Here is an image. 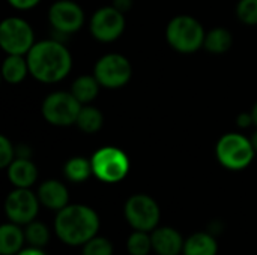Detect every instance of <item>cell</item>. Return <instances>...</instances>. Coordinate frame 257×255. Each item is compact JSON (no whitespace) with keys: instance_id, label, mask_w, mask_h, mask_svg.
Returning <instances> with one entry per match:
<instances>
[{"instance_id":"obj_1","label":"cell","mask_w":257,"mask_h":255,"mask_svg":"<svg viewBox=\"0 0 257 255\" xmlns=\"http://www.w3.org/2000/svg\"><path fill=\"white\" fill-rule=\"evenodd\" d=\"M26 59L30 74L41 83H57L63 80L72 68L71 53L57 41L36 42Z\"/></svg>"},{"instance_id":"obj_2","label":"cell","mask_w":257,"mask_h":255,"mask_svg":"<svg viewBox=\"0 0 257 255\" xmlns=\"http://www.w3.org/2000/svg\"><path fill=\"white\" fill-rule=\"evenodd\" d=\"M54 230L59 239L68 245H84L96 236L99 230V218L96 212L83 204L66 206L59 210Z\"/></svg>"},{"instance_id":"obj_3","label":"cell","mask_w":257,"mask_h":255,"mask_svg":"<svg viewBox=\"0 0 257 255\" xmlns=\"http://www.w3.org/2000/svg\"><path fill=\"white\" fill-rule=\"evenodd\" d=\"M166 38L172 48L190 54L203 47L206 33L196 18L190 15H178L167 24Z\"/></svg>"},{"instance_id":"obj_4","label":"cell","mask_w":257,"mask_h":255,"mask_svg":"<svg viewBox=\"0 0 257 255\" xmlns=\"http://www.w3.org/2000/svg\"><path fill=\"white\" fill-rule=\"evenodd\" d=\"M217 159L229 170H244L254 158V147L247 137L232 132L223 135L217 143Z\"/></svg>"},{"instance_id":"obj_5","label":"cell","mask_w":257,"mask_h":255,"mask_svg":"<svg viewBox=\"0 0 257 255\" xmlns=\"http://www.w3.org/2000/svg\"><path fill=\"white\" fill-rule=\"evenodd\" d=\"M90 162L93 174L105 183L120 182L130 171V159L125 152L111 146L96 150Z\"/></svg>"},{"instance_id":"obj_6","label":"cell","mask_w":257,"mask_h":255,"mask_svg":"<svg viewBox=\"0 0 257 255\" xmlns=\"http://www.w3.org/2000/svg\"><path fill=\"white\" fill-rule=\"evenodd\" d=\"M83 104L68 92L50 93L42 102L44 119L54 126H69L77 122Z\"/></svg>"},{"instance_id":"obj_7","label":"cell","mask_w":257,"mask_h":255,"mask_svg":"<svg viewBox=\"0 0 257 255\" xmlns=\"http://www.w3.org/2000/svg\"><path fill=\"white\" fill-rule=\"evenodd\" d=\"M35 45L33 30L27 21L11 17L0 24V47L8 54L24 56Z\"/></svg>"},{"instance_id":"obj_8","label":"cell","mask_w":257,"mask_h":255,"mask_svg":"<svg viewBox=\"0 0 257 255\" xmlns=\"http://www.w3.org/2000/svg\"><path fill=\"white\" fill-rule=\"evenodd\" d=\"M93 75L102 87L119 89L131 80L133 66L122 54H107L96 62Z\"/></svg>"},{"instance_id":"obj_9","label":"cell","mask_w":257,"mask_h":255,"mask_svg":"<svg viewBox=\"0 0 257 255\" xmlns=\"http://www.w3.org/2000/svg\"><path fill=\"white\" fill-rule=\"evenodd\" d=\"M160 206L145 194H136L125 204V218L131 227L140 231H151L160 222Z\"/></svg>"},{"instance_id":"obj_10","label":"cell","mask_w":257,"mask_h":255,"mask_svg":"<svg viewBox=\"0 0 257 255\" xmlns=\"http://www.w3.org/2000/svg\"><path fill=\"white\" fill-rule=\"evenodd\" d=\"M125 30L123 12L114 6H105L98 9L90 20V32L95 39L101 42L116 41Z\"/></svg>"},{"instance_id":"obj_11","label":"cell","mask_w":257,"mask_h":255,"mask_svg":"<svg viewBox=\"0 0 257 255\" xmlns=\"http://www.w3.org/2000/svg\"><path fill=\"white\" fill-rule=\"evenodd\" d=\"M39 203V198L29 188H17L8 195L5 210L14 224H29L36 218Z\"/></svg>"},{"instance_id":"obj_12","label":"cell","mask_w":257,"mask_h":255,"mask_svg":"<svg viewBox=\"0 0 257 255\" xmlns=\"http://www.w3.org/2000/svg\"><path fill=\"white\" fill-rule=\"evenodd\" d=\"M48 20L57 32L68 35L81 29L84 23V12L77 3L71 0H60L51 5Z\"/></svg>"},{"instance_id":"obj_13","label":"cell","mask_w":257,"mask_h":255,"mask_svg":"<svg viewBox=\"0 0 257 255\" xmlns=\"http://www.w3.org/2000/svg\"><path fill=\"white\" fill-rule=\"evenodd\" d=\"M152 249L160 255H178L184 249L182 236L170 227L157 228L152 233Z\"/></svg>"},{"instance_id":"obj_14","label":"cell","mask_w":257,"mask_h":255,"mask_svg":"<svg viewBox=\"0 0 257 255\" xmlns=\"http://www.w3.org/2000/svg\"><path fill=\"white\" fill-rule=\"evenodd\" d=\"M38 198L45 207L53 210H62L68 206L69 194L65 185L59 180H47L39 186Z\"/></svg>"},{"instance_id":"obj_15","label":"cell","mask_w":257,"mask_h":255,"mask_svg":"<svg viewBox=\"0 0 257 255\" xmlns=\"http://www.w3.org/2000/svg\"><path fill=\"white\" fill-rule=\"evenodd\" d=\"M8 177L17 188H30L38 177V168L29 158H15L8 167Z\"/></svg>"},{"instance_id":"obj_16","label":"cell","mask_w":257,"mask_h":255,"mask_svg":"<svg viewBox=\"0 0 257 255\" xmlns=\"http://www.w3.org/2000/svg\"><path fill=\"white\" fill-rule=\"evenodd\" d=\"M218 245L214 236L208 233H196L184 243V255H217Z\"/></svg>"},{"instance_id":"obj_17","label":"cell","mask_w":257,"mask_h":255,"mask_svg":"<svg viewBox=\"0 0 257 255\" xmlns=\"http://www.w3.org/2000/svg\"><path fill=\"white\" fill-rule=\"evenodd\" d=\"M2 74L3 78L11 84L21 83L26 78V75L30 74L27 59L20 54H8L2 66Z\"/></svg>"},{"instance_id":"obj_18","label":"cell","mask_w":257,"mask_h":255,"mask_svg":"<svg viewBox=\"0 0 257 255\" xmlns=\"http://www.w3.org/2000/svg\"><path fill=\"white\" fill-rule=\"evenodd\" d=\"M24 234L18 224H5L0 228V252L3 255L18 254L21 251Z\"/></svg>"},{"instance_id":"obj_19","label":"cell","mask_w":257,"mask_h":255,"mask_svg":"<svg viewBox=\"0 0 257 255\" xmlns=\"http://www.w3.org/2000/svg\"><path fill=\"white\" fill-rule=\"evenodd\" d=\"M99 86L101 84H99V81L96 80L95 75H81L72 83L71 93L83 105H87L96 98V95L99 92Z\"/></svg>"},{"instance_id":"obj_20","label":"cell","mask_w":257,"mask_h":255,"mask_svg":"<svg viewBox=\"0 0 257 255\" xmlns=\"http://www.w3.org/2000/svg\"><path fill=\"white\" fill-rule=\"evenodd\" d=\"M232 33L223 27L212 29L206 33L203 47L212 54H224L232 47Z\"/></svg>"},{"instance_id":"obj_21","label":"cell","mask_w":257,"mask_h":255,"mask_svg":"<svg viewBox=\"0 0 257 255\" xmlns=\"http://www.w3.org/2000/svg\"><path fill=\"white\" fill-rule=\"evenodd\" d=\"M102 123H104L102 113L98 108L90 107V105H83L81 107V110L78 113V117H77V122H75V125L83 132H87V134H93V132L99 131Z\"/></svg>"},{"instance_id":"obj_22","label":"cell","mask_w":257,"mask_h":255,"mask_svg":"<svg viewBox=\"0 0 257 255\" xmlns=\"http://www.w3.org/2000/svg\"><path fill=\"white\" fill-rule=\"evenodd\" d=\"M93 174L92 170V162L81 158V156H75L71 158L66 164H65V176L75 183L84 182L89 179V176Z\"/></svg>"},{"instance_id":"obj_23","label":"cell","mask_w":257,"mask_h":255,"mask_svg":"<svg viewBox=\"0 0 257 255\" xmlns=\"http://www.w3.org/2000/svg\"><path fill=\"white\" fill-rule=\"evenodd\" d=\"M24 236H26V240L32 245V246H36V248H42L48 243L50 240V231L48 228L42 224V222H29L27 227H26V231H24Z\"/></svg>"},{"instance_id":"obj_24","label":"cell","mask_w":257,"mask_h":255,"mask_svg":"<svg viewBox=\"0 0 257 255\" xmlns=\"http://www.w3.org/2000/svg\"><path fill=\"white\" fill-rule=\"evenodd\" d=\"M126 248L131 255H148L152 249V237L148 236L146 231L137 230L128 237Z\"/></svg>"},{"instance_id":"obj_25","label":"cell","mask_w":257,"mask_h":255,"mask_svg":"<svg viewBox=\"0 0 257 255\" xmlns=\"http://www.w3.org/2000/svg\"><path fill=\"white\" fill-rule=\"evenodd\" d=\"M236 15L242 23H245L248 26H256L257 0H239V3L236 6Z\"/></svg>"},{"instance_id":"obj_26","label":"cell","mask_w":257,"mask_h":255,"mask_svg":"<svg viewBox=\"0 0 257 255\" xmlns=\"http://www.w3.org/2000/svg\"><path fill=\"white\" fill-rule=\"evenodd\" d=\"M83 255H113V245L104 237H92L84 243Z\"/></svg>"},{"instance_id":"obj_27","label":"cell","mask_w":257,"mask_h":255,"mask_svg":"<svg viewBox=\"0 0 257 255\" xmlns=\"http://www.w3.org/2000/svg\"><path fill=\"white\" fill-rule=\"evenodd\" d=\"M15 159V149L6 137H0V167L8 168L9 164Z\"/></svg>"},{"instance_id":"obj_28","label":"cell","mask_w":257,"mask_h":255,"mask_svg":"<svg viewBox=\"0 0 257 255\" xmlns=\"http://www.w3.org/2000/svg\"><path fill=\"white\" fill-rule=\"evenodd\" d=\"M11 6H14L15 9H30L33 6H36L39 3V0H8Z\"/></svg>"},{"instance_id":"obj_29","label":"cell","mask_w":257,"mask_h":255,"mask_svg":"<svg viewBox=\"0 0 257 255\" xmlns=\"http://www.w3.org/2000/svg\"><path fill=\"white\" fill-rule=\"evenodd\" d=\"M236 123L239 128H250L251 125H254V119L251 113H241L236 119Z\"/></svg>"},{"instance_id":"obj_30","label":"cell","mask_w":257,"mask_h":255,"mask_svg":"<svg viewBox=\"0 0 257 255\" xmlns=\"http://www.w3.org/2000/svg\"><path fill=\"white\" fill-rule=\"evenodd\" d=\"M113 6L120 12H126L133 6V0H113Z\"/></svg>"},{"instance_id":"obj_31","label":"cell","mask_w":257,"mask_h":255,"mask_svg":"<svg viewBox=\"0 0 257 255\" xmlns=\"http://www.w3.org/2000/svg\"><path fill=\"white\" fill-rule=\"evenodd\" d=\"M18 255H47L41 248H36V246H33V248H27V249H23V251H20Z\"/></svg>"},{"instance_id":"obj_32","label":"cell","mask_w":257,"mask_h":255,"mask_svg":"<svg viewBox=\"0 0 257 255\" xmlns=\"http://www.w3.org/2000/svg\"><path fill=\"white\" fill-rule=\"evenodd\" d=\"M251 140V144H253V147H254V150L257 152V131L253 134V137L250 138Z\"/></svg>"},{"instance_id":"obj_33","label":"cell","mask_w":257,"mask_h":255,"mask_svg":"<svg viewBox=\"0 0 257 255\" xmlns=\"http://www.w3.org/2000/svg\"><path fill=\"white\" fill-rule=\"evenodd\" d=\"M251 114H253V119H254V125L257 126V102L254 104L253 110H251Z\"/></svg>"}]
</instances>
